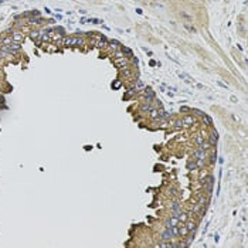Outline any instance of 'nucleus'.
I'll return each instance as SVG.
<instances>
[{
  "mask_svg": "<svg viewBox=\"0 0 248 248\" xmlns=\"http://www.w3.org/2000/svg\"><path fill=\"white\" fill-rule=\"evenodd\" d=\"M119 86H121V81H116L115 84L112 82V88H119Z\"/></svg>",
  "mask_w": 248,
  "mask_h": 248,
  "instance_id": "nucleus-39",
  "label": "nucleus"
},
{
  "mask_svg": "<svg viewBox=\"0 0 248 248\" xmlns=\"http://www.w3.org/2000/svg\"><path fill=\"white\" fill-rule=\"evenodd\" d=\"M180 111H182V112H190V111H192V108H189V107H186V105H183V107L180 108Z\"/></svg>",
  "mask_w": 248,
  "mask_h": 248,
  "instance_id": "nucleus-37",
  "label": "nucleus"
},
{
  "mask_svg": "<svg viewBox=\"0 0 248 248\" xmlns=\"http://www.w3.org/2000/svg\"><path fill=\"white\" fill-rule=\"evenodd\" d=\"M0 71H1V65H0Z\"/></svg>",
  "mask_w": 248,
  "mask_h": 248,
  "instance_id": "nucleus-45",
  "label": "nucleus"
},
{
  "mask_svg": "<svg viewBox=\"0 0 248 248\" xmlns=\"http://www.w3.org/2000/svg\"><path fill=\"white\" fill-rule=\"evenodd\" d=\"M157 112H159V118H162V119H169V118H170V114H167L163 108H157Z\"/></svg>",
  "mask_w": 248,
  "mask_h": 248,
  "instance_id": "nucleus-16",
  "label": "nucleus"
},
{
  "mask_svg": "<svg viewBox=\"0 0 248 248\" xmlns=\"http://www.w3.org/2000/svg\"><path fill=\"white\" fill-rule=\"evenodd\" d=\"M170 125L176 126V128H182V126H184V123H183V121H182V119H176V121H173Z\"/></svg>",
  "mask_w": 248,
  "mask_h": 248,
  "instance_id": "nucleus-25",
  "label": "nucleus"
},
{
  "mask_svg": "<svg viewBox=\"0 0 248 248\" xmlns=\"http://www.w3.org/2000/svg\"><path fill=\"white\" fill-rule=\"evenodd\" d=\"M169 193L172 194L173 197H179V190L176 187H169Z\"/></svg>",
  "mask_w": 248,
  "mask_h": 248,
  "instance_id": "nucleus-29",
  "label": "nucleus"
},
{
  "mask_svg": "<svg viewBox=\"0 0 248 248\" xmlns=\"http://www.w3.org/2000/svg\"><path fill=\"white\" fill-rule=\"evenodd\" d=\"M197 159H207V155H206V150H201V149H196L193 152V160H197Z\"/></svg>",
  "mask_w": 248,
  "mask_h": 248,
  "instance_id": "nucleus-4",
  "label": "nucleus"
},
{
  "mask_svg": "<svg viewBox=\"0 0 248 248\" xmlns=\"http://www.w3.org/2000/svg\"><path fill=\"white\" fill-rule=\"evenodd\" d=\"M210 163H211V164L216 163V153H213V155L210 156Z\"/></svg>",
  "mask_w": 248,
  "mask_h": 248,
  "instance_id": "nucleus-38",
  "label": "nucleus"
},
{
  "mask_svg": "<svg viewBox=\"0 0 248 248\" xmlns=\"http://www.w3.org/2000/svg\"><path fill=\"white\" fill-rule=\"evenodd\" d=\"M152 109V104L150 102H145L143 105H140V108H139V112L142 114V115H145L146 112H149Z\"/></svg>",
  "mask_w": 248,
  "mask_h": 248,
  "instance_id": "nucleus-11",
  "label": "nucleus"
},
{
  "mask_svg": "<svg viewBox=\"0 0 248 248\" xmlns=\"http://www.w3.org/2000/svg\"><path fill=\"white\" fill-rule=\"evenodd\" d=\"M114 64L119 67V68H125L129 65V58L128 57H121V58H115L114 60Z\"/></svg>",
  "mask_w": 248,
  "mask_h": 248,
  "instance_id": "nucleus-1",
  "label": "nucleus"
},
{
  "mask_svg": "<svg viewBox=\"0 0 248 248\" xmlns=\"http://www.w3.org/2000/svg\"><path fill=\"white\" fill-rule=\"evenodd\" d=\"M173 238L172 233H170V228H164V231L162 233V240L163 241H170Z\"/></svg>",
  "mask_w": 248,
  "mask_h": 248,
  "instance_id": "nucleus-12",
  "label": "nucleus"
},
{
  "mask_svg": "<svg viewBox=\"0 0 248 248\" xmlns=\"http://www.w3.org/2000/svg\"><path fill=\"white\" fill-rule=\"evenodd\" d=\"M121 51L123 53V55H126L128 58H130V57H133V53H132V50H130V48H128V47H125V45H122Z\"/></svg>",
  "mask_w": 248,
  "mask_h": 248,
  "instance_id": "nucleus-17",
  "label": "nucleus"
},
{
  "mask_svg": "<svg viewBox=\"0 0 248 248\" xmlns=\"http://www.w3.org/2000/svg\"><path fill=\"white\" fill-rule=\"evenodd\" d=\"M155 99V92L152 91L150 88H148V89H145V101L146 102H150L152 104V101Z\"/></svg>",
  "mask_w": 248,
  "mask_h": 248,
  "instance_id": "nucleus-7",
  "label": "nucleus"
},
{
  "mask_svg": "<svg viewBox=\"0 0 248 248\" xmlns=\"http://www.w3.org/2000/svg\"><path fill=\"white\" fill-rule=\"evenodd\" d=\"M130 58H132V63H133V64H138V63H139V60H138L136 57H130Z\"/></svg>",
  "mask_w": 248,
  "mask_h": 248,
  "instance_id": "nucleus-40",
  "label": "nucleus"
},
{
  "mask_svg": "<svg viewBox=\"0 0 248 248\" xmlns=\"http://www.w3.org/2000/svg\"><path fill=\"white\" fill-rule=\"evenodd\" d=\"M199 149H201V150H207V149H210V145H208V142L204 140L203 143H200L199 145Z\"/></svg>",
  "mask_w": 248,
  "mask_h": 248,
  "instance_id": "nucleus-27",
  "label": "nucleus"
},
{
  "mask_svg": "<svg viewBox=\"0 0 248 248\" xmlns=\"http://www.w3.org/2000/svg\"><path fill=\"white\" fill-rule=\"evenodd\" d=\"M170 233H172L173 237H179V224L170 227Z\"/></svg>",
  "mask_w": 248,
  "mask_h": 248,
  "instance_id": "nucleus-23",
  "label": "nucleus"
},
{
  "mask_svg": "<svg viewBox=\"0 0 248 248\" xmlns=\"http://www.w3.org/2000/svg\"><path fill=\"white\" fill-rule=\"evenodd\" d=\"M30 37H31V40H36V38H38V37H40V33L34 30V31L30 33Z\"/></svg>",
  "mask_w": 248,
  "mask_h": 248,
  "instance_id": "nucleus-33",
  "label": "nucleus"
},
{
  "mask_svg": "<svg viewBox=\"0 0 248 248\" xmlns=\"http://www.w3.org/2000/svg\"><path fill=\"white\" fill-rule=\"evenodd\" d=\"M187 169H189V170H196V169H197V166H196V162H194V160H190V162H187Z\"/></svg>",
  "mask_w": 248,
  "mask_h": 248,
  "instance_id": "nucleus-30",
  "label": "nucleus"
},
{
  "mask_svg": "<svg viewBox=\"0 0 248 248\" xmlns=\"http://www.w3.org/2000/svg\"><path fill=\"white\" fill-rule=\"evenodd\" d=\"M189 230H187V227L184 226V223H179V235H182V237H187L189 235Z\"/></svg>",
  "mask_w": 248,
  "mask_h": 248,
  "instance_id": "nucleus-8",
  "label": "nucleus"
},
{
  "mask_svg": "<svg viewBox=\"0 0 248 248\" xmlns=\"http://www.w3.org/2000/svg\"><path fill=\"white\" fill-rule=\"evenodd\" d=\"M192 112H194L196 115H200V116H203V114H204L203 111H200V109H196V108H193V109H192Z\"/></svg>",
  "mask_w": 248,
  "mask_h": 248,
  "instance_id": "nucleus-36",
  "label": "nucleus"
},
{
  "mask_svg": "<svg viewBox=\"0 0 248 248\" xmlns=\"http://www.w3.org/2000/svg\"><path fill=\"white\" fill-rule=\"evenodd\" d=\"M11 37H13V41L22 43L23 40H24V33L22 30H14V31H11Z\"/></svg>",
  "mask_w": 248,
  "mask_h": 248,
  "instance_id": "nucleus-2",
  "label": "nucleus"
},
{
  "mask_svg": "<svg viewBox=\"0 0 248 248\" xmlns=\"http://www.w3.org/2000/svg\"><path fill=\"white\" fill-rule=\"evenodd\" d=\"M85 44V40L82 37H72V45H77V47H81Z\"/></svg>",
  "mask_w": 248,
  "mask_h": 248,
  "instance_id": "nucleus-15",
  "label": "nucleus"
},
{
  "mask_svg": "<svg viewBox=\"0 0 248 248\" xmlns=\"http://www.w3.org/2000/svg\"><path fill=\"white\" fill-rule=\"evenodd\" d=\"M203 208H204V207H201L199 203H196V204L193 206V211H192V213H193V214H199V213H200Z\"/></svg>",
  "mask_w": 248,
  "mask_h": 248,
  "instance_id": "nucleus-22",
  "label": "nucleus"
},
{
  "mask_svg": "<svg viewBox=\"0 0 248 248\" xmlns=\"http://www.w3.org/2000/svg\"><path fill=\"white\" fill-rule=\"evenodd\" d=\"M182 121H183L184 126H192L194 122H196V118H194L193 115H184Z\"/></svg>",
  "mask_w": 248,
  "mask_h": 248,
  "instance_id": "nucleus-6",
  "label": "nucleus"
},
{
  "mask_svg": "<svg viewBox=\"0 0 248 248\" xmlns=\"http://www.w3.org/2000/svg\"><path fill=\"white\" fill-rule=\"evenodd\" d=\"M136 13H138V14H142V13H143V11L140 10V9H136Z\"/></svg>",
  "mask_w": 248,
  "mask_h": 248,
  "instance_id": "nucleus-43",
  "label": "nucleus"
},
{
  "mask_svg": "<svg viewBox=\"0 0 248 248\" xmlns=\"http://www.w3.org/2000/svg\"><path fill=\"white\" fill-rule=\"evenodd\" d=\"M149 115H150V118H152V119L159 118V112H157V109H155V108H152L150 111H149Z\"/></svg>",
  "mask_w": 248,
  "mask_h": 248,
  "instance_id": "nucleus-26",
  "label": "nucleus"
},
{
  "mask_svg": "<svg viewBox=\"0 0 248 248\" xmlns=\"http://www.w3.org/2000/svg\"><path fill=\"white\" fill-rule=\"evenodd\" d=\"M203 121L206 122V125H208V126L213 125V119H211L210 115H207V114H203Z\"/></svg>",
  "mask_w": 248,
  "mask_h": 248,
  "instance_id": "nucleus-20",
  "label": "nucleus"
},
{
  "mask_svg": "<svg viewBox=\"0 0 248 248\" xmlns=\"http://www.w3.org/2000/svg\"><path fill=\"white\" fill-rule=\"evenodd\" d=\"M44 50H47V51H50V53H54L58 50V47L57 45H44Z\"/></svg>",
  "mask_w": 248,
  "mask_h": 248,
  "instance_id": "nucleus-28",
  "label": "nucleus"
},
{
  "mask_svg": "<svg viewBox=\"0 0 248 248\" xmlns=\"http://www.w3.org/2000/svg\"><path fill=\"white\" fill-rule=\"evenodd\" d=\"M170 207H172V211L173 210H182V204H180L179 200H173L170 203Z\"/></svg>",
  "mask_w": 248,
  "mask_h": 248,
  "instance_id": "nucleus-18",
  "label": "nucleus"
},
{
  "mask_svg": "<svg viewBox=\"0 0 248 248\" xmlns=\"http://www.w3.org/2000/svg\"><path fill=\"white\" fill-rule=\"evenodd\" d=\"M0 102L4 104V97H3V94H0Z\"/></svg>",
  "mask_w": 248,
  "mask_h": 248,
  "instance_id": "nucleus-42",
  "label": "nucleus"
},
{
  "mask_svg": "<svg viewBox=\"0 0 248 248\" xmlns=\"http://www.w3.org/2000/svg\"><path fill=\"white\" fill-rule=\"evenodd\" d=\"M217 140H218V133H217V130H213L210 135H208V145L210 146H216L217 145Z\"/></svg>",
  "mask_w": 248,
  "mask_h": 248,
  "instance_id": "nucleus-5",
  "label": "nucleus"
},
{
  "mask_svg": "<svg viewBox=\"0 0 248 248\" xmlns=\"http://www.w3.org/2000/svg\"><path fill=\"white\" fill-rule=\"evenodd\" d=\"M180 221H179V218L177 217H174V216H170V218L166 221V228H170V227H173V226H177Z\"/></svg>",
  "mask_w": 248,
  "mask_h": 248,
  "instance_id": "nucleus-9",
  "label": "nucleus"
},
{
  "mask_svg": "<svg viewBox=\"0 0 248 248\" xmlns=\"http://www.w3.org/2000/svg\"><path fill=\"white\" fill-rule=\"evenodd\" d=\"M186 247H189V245H187V242H184V241H179L177 244H174V248H186Z\"/></svg>",
  "mask_w": 248,
  "mask_h": 248,
  "instance_id": "nucleus-31",
  "label": "nucleus"
},
{
  "mask_svg": "<svg viewBox=\"0 0 248 248\" xmlns=\"http://www.w3.org/2000/svg\"><path fill=\"white\" fill-rule=\"evenodd\" d=\"M214 241H216V242H218V235H217V234L214 235Z\"/></svg>",
  "mask_w": 248,
  "mask_h": 248,
  "instance_id": "nucleus-44",
  "label": "nucleus"
},
{
  "mask_svg": "<svg viewBox=\"0 0 248 248\" xmlns=\"http://www.w3.org/2000/svg\"><path fill=\"white\" fill-rule=\"evenodd\" d=\"M13 43V37H11V34H4L3 37H1V40H0V44L1 45H9V44Z\"/></svg>",
  "mask_w": 248,
  "mask_h": 248,
  "instance_id": "nucleus-10",
  "label": "nucleus"
},
{
  "mask_svg": "<svg viewBox=\"0 0 248 248\" xmlns=\"http://www.w3.org/2000/svg\"><path fill=\"white\" fill-rule=\"evenodd\" d=\"M63 45H64V47L72 45V37H65V38H63Z\"/></svg>",
  "mask_w": 248,
  "mask_h": 248,
  "instance_id": "nucleus-21",
  "label": "nucleus"
},
{
  "mask_svg": "<svg viewBox=\"0 0 248 248\" xmlns=\"http://www.w3.org/2000/svg\"><path fill=\"white\" fill-rule=\"evenodd\" d=\"M217 84H218L220 86H223V88H227V85H226V84H223L221 81H217Z\"/></svg>",
  "mask_w": 248,
  "mask_h": 248,
  "instance_id": "nucleus-41",
  "label": "nucleus"
},
{
  "mask_svg": "<svg viewBox=\"0 0 248 248\" xmlns=\"http://www.w3.org/2000/svg\"><path fill=\"white\" fill-rule=\"evenodd\" d=\"M204 159H197V163H196V166L197 167H201V166H204Z\"/></svg>",
  "mask_w": 248,
  "mask_h": 248,
  "instance_id": "nucleus-35",
  "label": "nucleus"
},
{
  "mask_svg": "<svg viewBox=\"0 0 248 248\" xmlns=\"http://www.w3.org/2000/svg\"><path fill=\"white\" fill-rule=\"evenodd\" d=\"M133 84H135V89H136V91H138V89H142V88L145 86V84H143V81H142V79H136Z\"/></svg>",
  "mask_w": 248,
  "mask_h": 248,
  "instance_id": "nucleus-24",
  "label": "nucleus"
},
{
  "mask_svg": "<svg viewBox=\"0 0 248 248\" xmlns=\"http://www.w3.org/2000/svg\"><path fill=\"white\" fill-rule=\"evenodd\" d=\"M112 55H114V58H121V57H125V55H123V53H122L121 50L114 51V53H112Z\"/></svg>",
  "mask_w": 248,
  "mask_h": 248,
  "instance_id": "nucleus-32",
  "label": "nucleus"
},
{
  "mask_svg": "<svg viewBox=\"0 0 248 248\" xmlns=\"http://www.w3.org/2000/svg\"><path fill=\"white\" fill-rule=\"evenodd\" d=\"M204 140H206V139H204V136H203V135H200V133H197V135H194V142L197 143V146H199L200 143H203Z\"/></svg>",
  "mask_w": 248,
  "mask_h": 248,
  "instance_id": "nucleus-19",
  "label": "nucleus"
},
{
  "mask_svg": "<svg viewBox=\"0 0 248 248\" xmlns=\"http://www.w3.org/2000/svg\"><path fill=\"white\" fill-rule=\"evenodd\" d=\"M40 40H41V41H50V36L45 34V33H43V34L40 36Z\"/></svg>",
  "mask_w": 248,
  "mask_h": 248,
  "instance_id": "nucleus-34",
  "label": "nucleus"
},
{
  "mask_svg": "<svg viewBox=\"0 0 248 248\" xmlns=\"http://www.w3.org/2000/svg\"><path fill=\"white\" fill-rule=\"evenodd\" d=\"M184 226L187 227V230H189L192 234H194V233H196V230H197V224H196V221L192 220V218H187V220L184 221Z\"/></svg>",
  "mask_w": 248,
  "mask_h": 248,
  "instance_id": "nucleus-3",
  "label": "nucleus"
},
{
  "mask_svg": "<svg viewBox=\"0 0 248 248\" xmlns=\"http://www.w3.org/2000/svg\"><path fill=\"white\" fill-rule=\"evenodd\" d=\"M121 75L125 77V78H130V77H132V70H130L129 67L121 68Z\"/></svg>",
  "mask_w": 248,
  "mask_h": 248,
  "instance_id": "nucleus-14",
  "label": "nucleus"
},
{
  "mask_svg": "<svg viewBox=\"0 0 248 248\" xmlns=\"http://www.w3.org/2000/svg\"><path fill=\"white\" fill-rule=\"evenodd\" d=\"M197 203H199V204L201 206V207H207V204H208V199H207V197H206L204 194H200V196H199V200H197Z\"/></svg>",
  "mask_w": 248,
  "mask_h": 248,
  "instance_id": "nucleus-13",
  "label": "nucleus"
}]
</instances>
